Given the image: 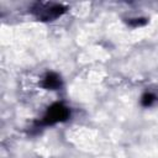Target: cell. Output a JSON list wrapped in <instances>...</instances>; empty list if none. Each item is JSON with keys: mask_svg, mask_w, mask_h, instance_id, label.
<instances>
[{"mask_svg": "<svg viewBox=\"0 0 158 158\" xmlns=\"http://www.w3.org/2000/svg\"><path fill=\"white\" fill-rule=\"evenodd\" d=\"M153 100H154V96H153L152 94H146V95H143V98H142V102H143L144 106H147V105L149 106Z\"/></svg>", "mask_w": 158, "mask_h": 158, "instance_id": "obj_4", "label": "cell"}, {"mask_svg": "<svg viewBox=\"0 0 158 158\" xmlns=\"http://www.w3.org/2000/svg\"><path fill=\"white\" fill-rule=\"evenodd\" d=\"M42 85H43V88H46L48 90H57L62 85V79L57 73L51 72L44 75L43 80H42Z\"/></svg>", "mask_w": 158, "mask_h": 158, "instance_id": "obj_3", "label": "cell"}, {"mask_svg": "<svg viewBox=\"0 0 158 158\" xmlns=\"http://www.w3.org/2000/svg\"><path fill=\"white\" fill-rule=\"evenodd\" d=\"M65 11V7L60 4H40L35 9V14L38 19L51 20L59 17Z\"/></svg>", "mask_w": 158, "mask_h": 158, "instance_id": "obj_2", "label": "cell"}, {"mask_svg": "<svg viewBox=\"0 0 158 158\" xmlns=\"http://www.w3.org/2000/svg\"><path fill=\"white\" fill-rule=\"evenodd\" d=\"M69 115H70V111L68 106H65L63 102H54L46 110L41 120V125L51 126V125L59 123L62 121H65L69 117Z\"/></svg>", "mask_w": 158, "mask_h": 158, "instance_id": "obj_1", "label": "cell"}]
</instances>
